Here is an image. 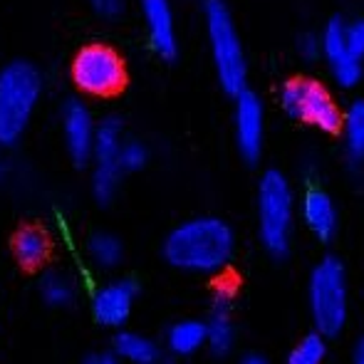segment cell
Listing matches in <instances>:
<instances>
[{"instance_id":"cell-1","label":"cell","mask_w":364,"mask_h":364,"mask_svg":"<svg viewBox=\"0 0 364 364\" xmlns=\"http://www.w3.org/2000/svg\"><path fill=\"white\" fill-rule=\"evenodd\" d=\"M161 255L173 270L188 275H218L235 255V233L223 218L196 216L166 233Z\"/></svg>"},{"instance_id":"cell-2","label":"cell","mask_w":364,"mask_h":364,"mask_svg":"<svg viewBox=\"0 0 364 364\" xmlns=\"http://www.w3.org/2000/svg\"><path fill=\"white\" fill-rule=\"evenodd\" d=\"M43 97V75L33 63L13 60L0 70V146L13 149L28 132Z\"/></svg>"},{"instance_id":"cell-3","label":"cell","mask_w":364,"mask_h":364,"mask_svg":"<svg viewBox=\"0 0 364 364\" xmlns=\"http://www.w3.org/2000/svg\"><path fill=\"white\" fill-rule=\"evenodd\" d=\"M295 193L280 171H265L258 186V233L273 258H285L295 228Z\"/></svg>"},{"instance_id":"cell-4","label":"cell","mask_w":364,"mask_h":364,"mask_svg":"<svg viewBox=\"0 0 364 364\" xmlns=\"http://www.w3.org/2000/svg\"><path fill=\"white\" fill-rule=\"evenodd\" d=\"M307 302L315 330L322 337H335L345 330L350 312V290H347L345 265L337 258H322L315 265L307 283Z\"/></svg>"},{"instance_id":"cell-5","label":"cell","mask_w":364,"mask_h":364,"mask_svg":"<svg viewBox=\"0 0 364 364\" xmlns=\"http://www.w3.org/2000/svg\"><path fill=\"white\" fill-rule=\"evenodd\" d=\"M203 20H206V35L220 87L228 95H238L240 90H245L248 65H245V53L240 45L238 30H235L233 15L225 8L223 0H206L203 3Z\"/></svg>"},{"instance_id":"cell-6","label":"cell","mask_w":364,"mask_h":364,"mask_svg":"<svg viewBox=\"0 0 364 364\" xmlns=\"http://www.w3.org/2000/svg\"><path fill=\"white\" fill-rule=\"evenodd\" d=\"M73 82L87 97H112L124 90L127 85V65L117 50L109 45L92 43L82 48L73 60Z\"/></svg>"},{"instance_id":"cell-7","label":"cell","mask_w":364,"mask_h":364,"mask_svg":"<svg viewBox=\"0 0 364 364\" xmlns=\"http://www.w3.org/2000/svg\"><path fill=\"white\" fill-rule=\"evenodd\" d=\"M280 105L292 119H300L325 134H335L342 127V112L335 97L315 80H290L280 92Z\"/></svg>"},{"instance_id":"cell-8","label":"cell","mask_w":364,"mask_h":364,"mask_svg":"<svg viewBox=\"0 0 364 364\" xmlns=\"http://www.w3.org/2000/svg\"><path fill=\"white\" fill-rule=\"evenodd\" d=\"M124 141V124L117 117H105L97 122L95 146H92V196L100 206L114 201L122 183L119 146Z\"/></svg>"},{"instance_id":"cell-9","label":"cell","mask_w":364,"mask_h":364,"mask_svg":"<svg viewBox=\"0 0 364 364\" xmlns=\"http://www.w3.org/2000/svg\"><path fill=\"white\" fill-rule=\"evenodd\" d=\"M139 300V285L132 278H107L90 297V310L97 325L107 330H122L134 315Z\"/></svg>"},{"instance_id":"cell-10","label":"cell","mask_w":364,"mask_h":364,"mask_svg":"<svg viewBox=\"0 0 364 364\" xmlns=\"http://www.w3.org/2000/svg\"><path fill=\"white\" fill-rule=\"evenodd\" d=\"M63 141L65 151L73 159L75 166H87L92 161V146H95L97 122L92 109L80 100H68L63 107Z\"/></svg>"},{"instance_id":"cell-11","label":"cell","mask_w":364,"mask_h":364,"mask_svg":"<svg viewBox=\"0 0 364 364\" xmlns=\"http://www.w3.org/2000/svg\"><path fill=\"white\" fill-rule=\"evenodd\" d=\"M235 102V144L245 161H255L263 151L265 139V112L258 95L240 90Z\"/></svg>"},{"instance_id":"cell-12","label":"cell","mask_w":364,"mask_h":364,"mask_svg":"<svg viewBox=\"0 0 364 364\" xmlns=\"http://www.w3.org/2000/svg\"><path fill=\"white\" fill-rule=\"evenodd\" d=\"M141 15H144L146 35L151 50L161 60H173L178 55V35H176V15H173L171 0H141Z\"/></svg>"},{"instance_id":"cell-13","label":"cell","mask_w":364,"mask_h":364,"mask_svg":"<svg viewBox=\"0 0 364 364\" xmlns=\"http://www.w3.org/2000/svg\"><path fill=\"white\" fill-rule=\"evenodd\" d=\"M233 297L235 292L230 285H216L211 295V315L206 320V347L218 357H225L235 345V327H233Z\"/></svg>"},{"instance_id":"cell-14","label":"cell","mask_w":364,"mask_h":364,"mask_svg":"<svg viewBox=\"0 0 364 364\" xmlns=\"http://www.w3.org/2000/svg\"><path fill=\"white\" fill-rule=\"evenodd\" d=\"M320 53L330 60L332 75L342 87H355L362 75V60L347 50L345 45V20L335 18L320 38Z\"/></svg>"},{"instance_id":"cell-15","label":"cell","mask_w":364,"mask_h":364,"mask_svg":"<svg viewBox=\"0 0 364 364\" xmlns=\"http://www.w3.org/2000/svg\"><path fill=\"white\" fill-rule=\"evenodd\" d=\"M300 218L305 228L315 235L317 240L335 238L337 225H340V213L332 201V196L322 188H307L300 198Z\"/></svg>"},{"instance_id":"cell-16","label":"cell","mask_w":364,"mask_h":364,"mask_svg":"<svg viewBox=\"0 0 364 364\" xmlns=\"http://www.w3.org/2000/svg\"><path fill=\"white\" fill-rule=\"evenodd\" d=\"M80 278L68 265H45L38 275V295L53 310H68L80 297Z\"/></svg>"},{"instance_id":"cell-17","label":"cell","mask_w":364,"mask_h":364,"mask_svg":"<svg viewBox=\"0 0 364 364\" xmlns=\"http://www.w3.org/2000/svg\"><path fill=\"white\" fill-rule=\"evenodd\" d=\"M13 250L15 263L23 270H40L50 263V255H53V238L43 225H20L13 235Z\"/></svg>"},{"instance_id":"cell-18","label":"cell","mask_w":364,"mask_h":364,"mask_svg":"<svg viewBox=\"0 0 364 364\" xmlns=\"http://www.w3.org/2000/svg\"><path fill=\"white\" fill-rule=\"evenodd\" d=\"M112 352L119 357L124 364H161V347L156 340L139 330H117L114 342H112Z\"/></svg>"},{"instance_id":"cell-19","label":"cell","mask_w":364,"mask_h":364,"mask_svg":"<svg viewBox=\"0 0 364 364\" xmlns=\"http://www.w3.org/2000/svg\"><path fill=\"white\" fill-rule=\"evenodd\" d=\"M85 253H87V263L97 273L109 275L124 263V243L112 230H97V233H92L85 243Z\"/></svg>"},{"instance_id":"cell-20","label":"cell","mask_w":364,"mask_h":364,"mask_svg":"<svg viewBox=\"0 0 364 364\" xmlns=\"http://www.w3.org/2000/svg\"><path fill=\"white\" fill-rule=\"evenodd\" d=\"M206 347V322L201 320H178L166 330V350L171 357L186 360Z\"/></svg>"},{"instance_id":"cell-21","label":"cell","mask_w":364,"mask_h":364,"mask_svg":"<svg viewBox=\"0 0 364 364\" xmlns=\"http://www.w3.org/2000/svg\"><path fill=\"white\" fill-rule=\"evenodd\" d=\"M347 154L355 164H364V102H355L347 114H342Z\"/></svg>"},{"instance_id":"cell-22","label":"cell","mask_w":364,"mask_h":364,"mask_svg":"<svg viewBox=\"0 0 364 364\" xmlns=\"http://www.w3.org/2000/svg\"><path fill=\"white\" fill-rule=\"evenodd\" d=\"M327 357V342L320 332L302 337L288 355V364H322Z\"/></svg>"},{"instance_id":"cell-23","label":"cell","mask_w":364,"mask_h":364,"mask_svg":"<svg viewBox=\"0 0 364 364\" xmlns=\"http://www.w3.org/2000/svg\"><path fill=\"white\" fill-rule=\"evenodd\" d=\"M149 161V149L146 144L136 139H129V141H122L119 146V168L122 173H136L146 166Z\"/></svg>"},{"instance_id":"cell-24","label":"cell","mask_w":364,"mask_h":364,"mask_svg":"<svg viewBox=\"0 0 364 364\" xmlns=\"http://www.w3.org/2000/svg\"><path fill=\"white\" fill-rule=\"evenodd\" d=\"M345 45L355 58H364V20L345 23Z\"/></svg>"},{"instance_id":"cell-25","label":"cell","mask_w":364,"mask_h":364,"mask_svg":"<svg viewBox=\"0 0 364 364\" xmlns=\"http://www.w3.org/2000/svg\"><path fill=\"white\" fill-rule=\"evenodd\" d=\"M87 3L95 8V13L105 15V18H114V15L122 10V3H124V0H87Z\"/></svg>"},{"instance_id":"cell-26","label":"cell","mask_w":364,"mask_h":364,"mask_svg":"<svg viewBox=\"0 0 364 364\" xmlns=\"http://www.w3.org/2000/svg\"><path fill=\"white\" fill-rule=\"evenodd\" d=\"M13 173H15L13 159H10L8 149L0 146V186H5V183H8L10 178H13Z\"/></svg>"},{"instance_id":"cell-27","label":"cell","mask_w":364,"mask_h":364,"mask_svg":"<svg viewBox=\"0 0 364 364\" xmlns=\"http://www.w3.org/2000/svg\"><path fill=\"white\" fill-rule=\"evenodd\" d=\"M300 53L305 55V58H317V55H320V38H315V35H302Z\"/></svg>"},{"instance_id":"cell-28","label":"cell","mask_w":364,"mask_h":364,"mask_svg":"<svg viewBox=\"0 0 364 364\" xmlns=\"http://www.w3.org/2000/svg\"><path fill=\"white\" fill-rule=\"evenodd\" d=\"M97 357V364H124L114 352H105V355H95Z\"/></svg>"},{"instance_id":"cell-29","label":"cell","mask_w":364,"mask_h":364,"mask_svg":"<svg viewBox=\"0 0 364 364\" xmlns=\"http://www.w3.org/2000/svg\"><path fill=\"white\" fill-rule=\"evenodd\" d=\"M352 362H355V364H364V337L355 345V355H352Z\"/></svg>"},{"instance_id":"cell-30","label":"cell","mask_w":364,"mask_h":364,"mask_svg":"<svg viewBox=\"0 0 364 364\" xmlns=\"http://www.w3.org/2000/svg\"><path fill=\"white\" fill-rule=\"evenodd\" d=\"M240 364H268V360L260 355H245L243 360H240Z\"/></svg>"},{"instance_id":"cell-31","label":"cell","mask_w":364,"mask_h":364,"mask_svg":"<svg viewBox=\"0 0 364 364\" xmlns=\"http://www.w3.org/2000/svg\"><path fill=\"white\" fill-rule=\"evenodd\" d=\"M82 364H97V357H90V360H85Z\"/></svg>"}]
</instances>
